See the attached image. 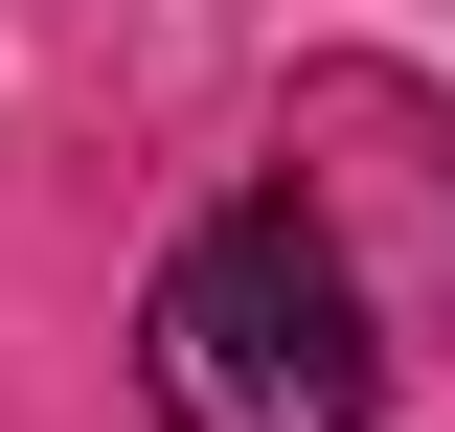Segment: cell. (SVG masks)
Segmentation results:
<instances>
[{
	"label": "cell",
	"instance_id": "obj_1",
	"mask_svg": "<svg viewBox=\"0 0 455 432\" xmlns=\"http://www.w3.org/2000/svg\"><path fill=\"white\" fill-rule=\"evenodd\" d=\"M137 387L160 432H364L387 410V341H364V273L319 205H205L137 296Z\"/></svg>",
	"mask_w": 455,
	"mask_h": 432
}]
</instances>
